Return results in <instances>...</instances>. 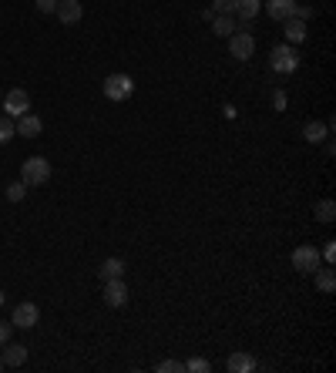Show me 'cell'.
Here are the masks:
<instances>
[{
    "label": "cell",
    "mask_w": 336,
    "mask_h": 373,
    "mask_svg": "<svg viewBox=\"0 0 336 373\" xmlns=\"http://www.w3.org/2000/svg\"><path fill=\"white\" fill-rule=\"evenodd\" d=\"M269 67H273L276 74H283V78L296 74V67H299V51H296V44H276L273 51H269Z\"/></svg>",
    "instance_id": "6da1fadb"
},
{
    "label": "cell",
    "mask_w": 336,
    "mask_h": 373,
    "mask_svg": "<svg viewBox=\"0 0 336 373\" xmlns=\"http://www.w3.org/2000/svg\"><path fill=\"white\" fill-rule=\"evenodd\" d=\"M47 178H51V162H47V158L34 155V158H27V162L20 165V182H24L27 188L47 185Z\"/></svg>",
    "instance_id": "7a4b0ae2"
},
{
    "label": "cell",
    "mask_w": 336,
    "mask_h": 373,
    "mask_svg": "<svg viewBox=\"0 0 336 373\" xmlns=\"http://www.w3.org/2000/svg\"><path fill=\"white\" fill-rule=\"evenodd\" d=\"M101 91H105L108 101H128L135 94V81L128 78V74H108L101 81Z\"/></svg>",
    "instance_id": "3957f363"
},
{
    "label": "cell",
    "mask_w": 336,
    "mask_h": 373,
    "mask_svg": "<svg viewBox=\"0 0 336 373\" xmlns=\"http://www.w3.org/2000/svg\"><path fill=\"white\" fill-rule=\"evenodd\" d=\"M323 266V256L316 246H296L292 249V269L303 273V276H313L316 269Z\"/></svg>",
    "instance_id": "277c9868"
},
{
    "label": "cell",
    "mask_w": 336,
    "mask_h": 373,
    "mask_svg": "<svg viewBox=\"0 0 336 373\" xmlns=\"http://www.w3.org/2000/svg\"><path fill=\"white\" fill-rule=\"evenodd\" d=\"M0 105H4V114H7V118H20V114L31 111V94L24 91V88H14V91L4 94Z\"/></svg>",
    "instance_id": "5b68a950"
},
{
    "label": "cell",
    "mask_w": 336,
    "mask_h": 373,
    "mask_svg": "<svg viewBox=\"0 0 336 373\" xmlns=\"http://www.w3.org/2000/svg\"><path fill=\"white\" fill-rule=\"evenodd\" d=\"M229 54L235 58V61H249L252 54H256V37L249 31H235L229 37Z\"/></svg>",
    "instance_id": "8992f818"
},
{
    "label": "cell",
    "mask_w": 336,
    "mask_h": 373,
    "mask_svg": "<svg viewBox=\"0 0 336 373\" xmlns=\"http://www.w3.org/2000/svg\"><path fill=\"white\" fill-rule=\"evenodd\" d=\"M101 299H105L111 310L124 306V303H128V282H124V280H108L105 289H101Z\"/></svg>",
    "instance_id": "52a82bcc"
},
{
    "label": "cell",
    "mask_w": 336,
    "mask_h": 373,
    "mask_svg": "<svg viewBox=\"0 0 336 373\" xmlns=\"http://www.w3.org/2000/svg\"><path fill=\"white\" fill-rule=\"evenodd\" d=\"M54 17L61 20L64 27H75V24H81V17H84V7H81V0H58Z\"/></svg>",
    "instance_id": "ba28073f"
},
{
    "label": "cell",
    "mask_w": 336,
    "mask_h": 373,
    "mask_svg": "<svg viewBox=\"0 0 336 373\" xmlns=\"http://www.w3.org/2000/svg\"><path fill=\"white\" fill-rule=\"evenodd\" d=\"M37 320H41V310L34 306V303H17L14 313H11V323L20 329H31L37 327Z\"/></svg>",
    "instance_id": "9c48e42d"
},
{
    "label": "cell",
    "mask_w": 336,
    "mask_h": 373,
    "mask_svg": "<svg viewBox=\"0 0 336 373\" xmlns=\"http://www.w3.org/2000/svg\"><path fill=\"white\" fill-rule=\"evenodd\" d=\"M296 11H299L296 0H266V14L273 17L276 24H286L290 17H296Z\"/></svg>",
    "instance_id": "30bf717a"
},
{
    "label": "cell",
    "mask_w": 336,
    "mask_h": 373,
    "mask_svg": "<svg viewBox=\"0 0 336 373\" xmlns=\"http://www.w3.org/2000/svg\"><path fill=\"white\" fill-rule=\"evenodd\" d=\"M14 128H17V135H20V138H37L44 124H41V118H37V114H31V111H27V114L14 118Z\"/></svg>",
    "instance_id": "8fae6325"
},
{
    "label": "cell",
    "mask_w": 336,
    "mask_h": 373,
    "mask_svg": "<svg viewBox=\"0 0 336 373\" xmlns=\"http://www.w3.org/2000/svg\"><path fill=\"white\" fill-rule=\"evenodd\" d=\"M256 367H259L256 357H252V353H243V350H235V353L226 360V370L229 373H252Z\"/></svg>",
    "instance_id": "7c38bea8"
},
{
    "label": "cell",
    "mask_w": 336,
    "mask_h": 373,
    "mask_svg": "<svg viewBox=\"0 0 336 373\" xmlns=\"http://www.w3.org/2000/svg\"><path fill=\"white\" fill-rule=\"evenodd\" d=\"M4 346H7V350H4V353H0V357H4V367H24V363H27V346H24V343H4Z\"/></svg>",
    "instance_id": "4fadbf2b"
},
{
    "label": "cell",
    "mask_w": 336,
    "mask_h": 373,
    "mask_svg": "<svg viewBox=\"0 0 336 373\" xmlns=\"http://www.w3.org/2000/svg\"><path fill=\"white\" fill-rule=\"evenodd\" d=\"M124 259H118V256H108L105 263H101V269H98V276H101V282L108 280H124Z\"/></svg>",
    "instance_id": "5bb4252c"
},
{
    "label": "cell",
    "mask_w": 336,
    "mask_h": 373,
    "mask_svg": "<svg viewBox=\"0 0 336 373\" xmlns=\"http://www.w3.org/2000/svg\"><path fill=\"white\" fill-rule=\"evenodd\" d=\"M259 11H262V0H235V14H239L243 24H252L259 17Z\"/></svg>",
    "instance_id": "9a60e30c"
},
{
    "label": "cell",
    "mask_w": 336,
    "mask_h": 373,
    "mask_svg": "<svg viewBox=\"0 0 336 373\" xmlns=\"http://www.w3.org/2000/svg\"><path fill=\"white\" fill-rule=\"evenodd\" d=\"M283 31H286V44H303V41H306V20H299V17H290Z\"/></svg>",
    "instance_id": "2e32d148"
},
{
    "label": "cell",
    "mask_w": 336,
    "mask_h": 373,
    "mask_svg": "<svg viewBox=\"0 0 336 373\" xmlns=\"http://www.w3.org/2000/svg\"><path fill=\"white\" fill-rule=\"evenodd\" d=\"M313 276H316V289H320V293L330 296V293L336 289V273H333V266H320V269H316Z\"/></svg>",
    "instance_id": "e0dca14e"
},
{
    "label": "cell",
    "mask_w": 336,
    "mask_h": 373,
    "mask_svg": "<svg viewBox=\"0 0 336 373\" xmlns=\"http://www.w3.org/2000/svg\"><path fill=\"white\" fill-rule=\"evenodd\" d=\"M303 138L309 141V145H320V141L330 138V124H323V122H309L303 128Z\"/></svg>",
    "instance_id": "ac0fdd59"
},
{
    "label": "cell",
    "mask_w": 336,
    "mask_h": 373,
    "mask_svg": "<svg viewBox=\"0 0 336 373\" xmlns=\"http://www.w3.org/2000/svg\"><path fill=\"white\" fill-rule=\"evenodd\" d=\"M212 31L219 34V37H232V34H235V14H215Z\"/></svg>",
    "instance_id": "d6986e66"
},
{
    "label": "cell",
    "mask_w": 336,
    "mask_h": 373,
    "mask_svg": "<svg viewBox=\"0 0 336 373\" xmlns=\"http://www.w3.org/2000/svg\"><path fill=\"white\" fill-rule=\"evenodd\" d=\"M313 212H316V218H320L323 225H330V222L336 218V202H333V199H320Z\"/></svg>",
    "instance_id": "ffe728a7"
},
{
    "label": "cell",
    "mask_w": 336,
    "mask_h": 373,
    "mask_svg": "<svg viewBox=\"0 0 336 373\" xmlns=\"http://www.w3.org/2000/svg\"><path fill=\"white\" fill-rule=\"evenodd\" d=\"M17 135L14 128V118H7V114H0V145H7V141Z\"/></svg>",
    "instance_id": "44dd1931"
},
{
    "label": "cell",
    "mask_w": 336,
    "mask_h": 373,
    "mask_svg": "<svg viewBox=\"0 0 336 373\" xmlns=\"http://www.w3.org/2000/svg\"><path fill=\"white\" fill-rule=\"evenodd\" d=\"M209 11L212 14H235V0H212Z\"/></svg>",
    "instance_id": "7402d4cb"
},
{
    "label": "cell",
    "mask_w": 336,
    "mask_h": 373,
    "mask_svg": "<svg viewBox=\"0 0 336 373\" xmlns=\"http://www.w3.org/2000/svg\"><path fill=\"white\" fill-rule=\"evenodd\" d=\"M212 370V363L209 360H202V357H195V360H188L185 363V373H209Z\"/></svg>",
    "instance_id": "603a6c76"
},
{
    "label": "cell",
    "mask_w": 336,
    "mask_h": 373,
    "mask_svg": "<svg viewBox=\"0 0 336 373\" xmlns=\"http://www.w3.org/2000/svg\"><path fill=\"white\" fill-rule=\"evenodd\" d=\"M155 370H158V373H185V363H182V360H162Z\"/></svg>",
    "instance_id": "cb8c5ba5"
},
{
    "label": "cell",
    "mask_w": 336,
    "mask_h": 373,
    "mask_svg": "<svg viewBox=\"0 0 336 373\" xmlns=\"http://www.w3.org/2000/svg\"><path fill=\"white\" fill-rule=\"evenodd\" d=\"M24 195H27V185H24V182H11V185H7V199H11V202H20Z\"/></svg>",
    "instance_id": "d4e9b609"
},
{
    "label": "cell",
    "mask_w": 336,
    "mask_h": 373,
    "mask_svg": "<svg viewBox=\"0 0 336 373\" xmlns=\"http://www.w3.org/2000/svg\"><path fill=\"white\" fill-rule=\"evenodd\" d=\"M320 256H323V263H326V266L336 263V242H333V239H330V242L320 249Z\"/></svg>",
    "instance_id": "484cf974"
},
{
    "label": "cell",
    "mask_w": 336,
    "mask_h": 373,
    "mask_svg": "<svg viewBox=\"0 0 336 373\" xmlns=\"http://www.w3.org/2000/svg\"><path fill=\"white\" fill-rule=\"evenodd\" d=\"M34 7H37L41 14H54V11H58V0H34Z\"/></svg>",
    "instance_id": "4316f807"
},
{
    "label": "cell",
    "mask_w": 336,
    "mask_h": 373,
    "mask_svg": "<svg viewBox=\"0 0 336 373\" xmlns=\"http://www.w3.org/2000/svg\"><path fill=\"white\" fill-rule=\"evenodd\" d=\"M273 108L276 111H286V91H273Z\"/></svg>",
    "instance_id": "83f0119b"
},
{
    "label": "cell",
    "mask_w": 336,
    "mask_h": 373,
    "mask_svg": "<svg viewBox=\"0 0 336 373\" xmlns=\"http://www.w3.org/2000/svg\"><path fill=\"white\" fill-rule=\"evenodd\" d=\"M11 329H14V323H4V320H0V346L11 340Z\"/></svg>",
    "instance_id": "f1b7e54d"
},
{
    "label": "cell",
    "mask_w": 336,
    "mask_h": 373,
    "mask_svg": "<svg viewBox=\"0 0 336 373\" xmlns=\"http://www.w3.org/2000/svg\"><path fill=\"white\" fill-rule=\"evenodd\" d=\"M0 370H4V357H0Z\"/></svg>",
    "instance_id": "f546056e"
}]
</instances>
